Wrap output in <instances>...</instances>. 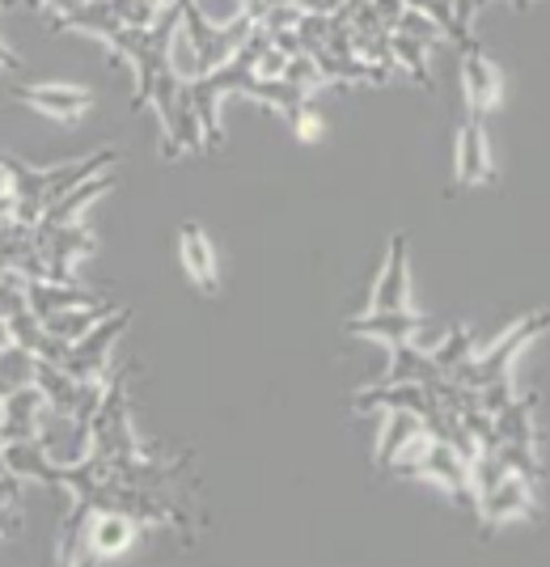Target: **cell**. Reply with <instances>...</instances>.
I'll return each mask as SVG.
<instances>
[{
	"label": "cell",
	"instance_id": "6",
	"mask_svg": "<svg viewBox=\"0 0 550 567\" xmlns=\"http://www.w3.org/2000/svg\"><path fill=\"white\" fill-rule=\"evenodd\" d=\"M496 183V157L487 141V118L461 106V127H457V162H454V187L475 190Z\"/></svg>",
	"mask_w": 550,
	"mask_h": 567
},
{
	"label": "cell",
	"instance_id": "21",
	"mask_svg": "<svg viewBox=\"0 0 550 567\" xmlns=\"http://www.w3.org/2000/svg\"><path fill=\"white\" fill-rule=\"evenodd\" d=\"M390 69L394 72L407 69L428 94H436V76H432V69H428V48H424V43H411L403 34H394V39H390Z\"/></svg>",
	"mask_w": 550,
	"mask_h": 567
},
{
	"label": "cell",
	"instance_id": "17",
	"mask_svg": "<svg viewBox=\"0 0 550 567\" xmlns=\"http://www.w3.org/2000/svg\"><path fill=\"white\" fill-rule=\"evenodd\" d=\"M419 432H424V424H419L415 411H385L382 436H377V453H373L377 471H390V462L398 457V450L407 445L411 436H419Z\"/></svg>",
	"mask_w": 550,
	"mask_h": 567
},
{
	"label": "cell",
	"instance_id": "29",
	"mask_svg": "<svg viewBox=\"0 0 550 567\" xmlns=\"http://www.w3.org/2000/svg\"><path fill=\"white\" fill-rule=\"evenodd\" d=\"M0 69H9V72H22V60L13 55V48L0 39Z\"/></svg>",
	"mask_w": 550,
	"mask_h": 567
},
{
	"label": "cell",
	"instance_id": "11",
	"mask_svg": "<svg viewBox=\"0 0 550 567\" xmlns=\"http://www.w3.org/2000/svg\"><path fill=\"white\" fill-rule=\"evenodd\" d=\"M411 306V237L398 229L385 246L382 276L373 284L369 309H407Z\"/></svg>",
	"mask_w": 550,
	"mask_h": 567
},
{
	"label": "cell",
	"instance_id": "12",
	"mask_svg": "<svg viewBox=\"0 0 550 567\" xmlns=\"http://www.w3.org/2000/svg\"><path fill=\"white\" fill-rule=\"evenodd\" d=\"M18 102L72 127V123H81L94 111V90H85V85H22Z\"/></svg>",
	"mask_w": 550,
	"mask_h": 567
},
{
	"label": "cell",
	"instance_id": "20",
	"mask_svg": "<svg viewBox=\"0 0 550 567\" xmlns=\"http://www.w3.org/2000/svg\"><path fill=\"white\" fill-rule=\"evenodd\" d=\"M115 306H106V301H94V306H76V309H60V313H51V318H39L43 327H48L51 339H60V343H72V339H81V334L94 327L97 318H106Z\"/></svg>",
	"mask_w": 550,
	"mask_h": 567
},
{
	"label": "cell",
	"instance_id": "13",
	"mask_svg": "<svg viewBox=\"0 0 550 567\" xmlns=\"http://www.w3.org/2000/svg\"><path fill=\"white\" fill-rule=\"evenodd\" d=\"M178 259L187 267V280L199 288V292H216L220 288V259H216V246L204 225L187 220L178 229Z\"/></svg>",
	"mask_w": 550,
	"mask_h": 567
},
{
	"label": "cell",
	"instance_id": "8",
	"mask_svg": "<svg viewBox=\"0 0 550 567\" xmlns=\"http://www.w3.org/2000/svg\"><path fill=\"white\" fill-rule=\"evenodd\" d=\"M34 441L43 445L55 466H76L94 453V436H90V424L76 420L72 411H43L39 415V427H34Z\"/></svg>",
	"mask_w": 550,
	"mask_h": 567
},
{
	"label": "cell",
	"instance_id": "22",
	"mask_svg": "<svg viewBox=\"0 0 550 567\" xmlns=\"http://www.w3.org/2000/svg\"><path fill=\"white\" fill-rule=\"evenodd\" d=\"M470 348H475V331L470 327H445V331L436 334V343L428 348V355L440 373H449L457 360L470 355Z\"/></svg>",
	"mask_w": 550,
	"mask_h": 567
},
{
	"label": "cell",
	"instance_id": "1",
	"mask_svg": "<svg viewBox=\"0 0 550 567\" xmlns=\"http://www.w3.org/2000/svg\"><path fill=\"white\" fill-rule=\"evenodd\" d=\"M178 18H183V4H169V9H162L153 22L123 25V30H115V34L102 39V43L111 48V55L123 60V64L132 69V76H136L132 111H144V106H148L157 76L166 72V48H169V34H174Z\"/></svg>",
	"mask_w": 550,
	"mask_h": 567
},
{
	"label": "cell",
	"instance_id": "10",
	"mask_svg": "<svg viewBox=\"0 0 550 567\" xmlns=\"http://www.w3.org/2000/svg\"><path fill=\"white\" fill-rule=\"evenodd\" d=\"M141 520L120 513V508H97L85 525V559H120L141 538Z\"/></svg>",
	"mask_w": 550,
	"mask_h": 567
},
{
	"label": "cell",
	"instance_id": "27",
	"mask_svg": "<svg viewBox=\"0 0 550 567\" xmlns=\"http://www.w3.org/2000/svg\"><path fill=\"white\" fill-rule=\"evenodd\" d=\"M13 534H22V513L13 499H0V538H13Z\"/></svg>",
	"mask_w": 550,
	"mask_h": 567
},
{
	"label": "cell",
	"instance_id": "23",
	"mask_svg": "<svg viewBox=\"0 0 550 567\" xmlns=\"http://www.w3.org/2000/svg\"><path fill=\"white\" fill-rule=\"evenodd\" d=\"M394 34H403L411 43H424V48H436V43H445V34H440V25L432 22L428 13H419V9H403L398 13V22H394Z\"/></svg>",
	"mask_w": 550,
	"mask_h": 567
},
{
	"label": "cell",
	"instance_id": "31",
	"mask_svg": "<svg viewBox=\"0 0 550 567\" xmlns=\"http://www.w3.org/2000/svg\"><path fill=\"white\" fill-rule=\"evenodd\" d=\"M0 4H13V0H0Z\"/></svg>",
	"mask_w": 550,
	"mask_h": 567
},
{
	"label": "cell",
	"instance_id": "19",
	"mask_svg": "<svg viewBox=\"0 0 550 567\" xmlns=\"http://www.w3.org/2000/svg\"><path fill=\"white\" fill-rule=\"evenodd\" d=\"M34 385L43 390V399H48L51 411H76V399H81V378L64 373L60 364H51V360H39Z\"/></svg>",
	"mask_w": 550,
	"mask_h": 567
},
{
	"label": "cell",
	"instance_id": "28",
	"mask_svg": "<svg viewBox=\"0 0 550 567\" xmlns=\"http://www.w3.org/2000/svg\"><path fill=\"white\" fill-rule=\"evenodd\" d=\"M297 9H305V13H339V9H347L352 0H292Z\"/></svg>",
	"mask_w": 550,
	"mask_h": 567
},
{
	"label": "cell",
	"instance_id": "26",
	"mask_svg": "<svg viewBox=\"0 0 550 567\" xmlns=\"http://www.w3.org/2000/svg\"><path fill=\"white\" fill-rule=\"evenodd\" d=\"M482 0H454V22H457V34L461 39H470L475 34V13H479Z\"/></svg>",
	"mask_w": 550,
	"mask_h": 567
},
{
	"label": "cell",
	"instance_id": "32",
	"mask_svg": "<svg viewBox=\"0 0 550 567\" xmlns=\"http://www.w3.org/2000/svg\"><path fill=\"white\" fill-rule=\"evenodd\" d=\"M521 4H526V0H521Z\"/></svg>",
	"mask_w": 550,
	"mask_h": 567
},
{
	"label": "cell",
	"instance_id": "25",
	"mask_svg": "<svg viewBox=\"0 0 550 567\" xmlns=\"http://www.w3.org/2000/svg\"><path fill=\"white\" fill-rule=\"evenodd\" d=\"M288 127H292V136H297L301 144H318V141H322V132H326V118L318 115V106L310 102L301 115L288 123Z\"/></svg>",
	"mask_w": 550,
	"mask_h": 567
},
{
	"label": "cell",
	"instance_id": "2",
	"mask_svg": "<svg viewBox=\"0 0 550 567\" xmlns=\"http://www.w3.org/2000/svg\"><path fill=\"white\" fill-rule=\"evenodd\" d=\"M542 331H547V309H533V313H526L521 322H512L487 352H479V355L470 352L466 360H457L445 378L457 381L461 390H482V385H491V381H508L512 378L517 355L526 352Z\"/></svg>",
	"mask_w": 550,
	"mask_h": 567
},
{
	"label": "cell",
	"instance_id": "5",
	"mask_svg": "<svg viewBox=\"0 0 550 567\" xmlns=\"http://www.w3.org/2000/svg\"><path fill=\"white\" fill-rule=\"evenodd\" d=\"M475 513H479L482 529H500L508 520H529L538 513V483L517 471H504L487 492L475 496Z\"/></svg>",
	"mask_w": 550,
	"mask_h": 567
},
{
	"label": "cell",
	"instance_id": "7",
	"mask_svg": "<svg viewBox=\"0 0 550 567\" xmlns=\"http://www.w3.org/2000/svg\"><path fill=\"white\" fill-rule=\"evenodd\" d=\"M504 102V76L496 69V60L482 51V43L470 34L461 43V106L475 115L491 118Z\"/></svg>",
	"mask_w": 550,
	"mask_h": 567
},
{
	"label": "cell",
	"instance_id": "15",
	"mask_svg": "<svg viewBox=\"0 0 550 567\" xmlns=\"http://www.w3.org/2000/svg\"><path fill=\"white\" fill-rule=\"evenodd\" d=\"M0 457H4V466L18 474L22 483H43V487H51V471H55V462L43 453V445H39L34 436H22V441H0Z\"/></svg>",
	"mask_w": 550,
	"mask_h": 567
},
{
	"label": "cell",
	"instance_id": "14",
	"mask_svg": "<svg viewBox=\"0 0 550 567\" xmlns=\"http://www.w3.org/2000/svg\"><path fill=\"white\" fill-rule=\"evenodd\" d=\"M48 411V399L39 385H22V390H9L0 399V441H22V436H34L39 427V415Z\"/></svg>",
	"mask_w": 550,
	"mask_h": 567
},
{
	"label": "cell",
	"instance_id": "16",
	"mask_svg": "<svg viewBox=\"0 0 550 567\" xmlns=\"http://www.w3.org/2000/svg\"><path fill=\"white\" fill-rule=\"evenodd\" d=\"M440 378H445V373L432 364V355L424 352V348H415V343H394V348H390V369H385L382 385H394V381L436 385Z\"/></svg>",
	"mask_w": 550,
	"mask_h": 567
},
{
	"label": "cell",
	"instance_id": "24",
	"mask_svg": "<svg viewBox=\"0 0 550 567\" xmlns=\"http://www.w3.org/2000/svg\"><path fill=\"white\" fill-rule=\"evenodd\" d=\"M407 4H411V9H419V13H428L432 22L440 25V34H445V39H454L457 48L466 43V39L457 34V22H454V0H407Z\"/></svg>",
	"mask_w": 550,
	"mask_h": 567
},
{
	"label": "cell",
	"instance_id": "3",
	"mask_svg": "<svg viewBox=\"0 0 550 567\" xmlns=\"http://www.w3.org/2000/svg\"><path fill=\"white\" fill-rule=\"evenodd\" d=\"M127 322H132V309H111L106 318H97L90 331L81 334V339H72L69 348H64L60 369L72 373V378H106L111 352H115L120 334L127 331Z\"/></svg>",
	"mask_w": 550,
	"mask_h": 567
},
{
	"label": "cell",
	"instance_id": "4",
	"mask_svg": "<svg viewBox=\"0 0 550 567\" xmlns=\"http://www.w3.org/2000/svg\"><path fill=\"white\" fill-rule=\"evenodd\" d=\"M394 474H403V478H428V483H440L454 504L461 508H475V487H470V462L461 457V453L449 445V441H432L424 445L419 457H411L403 466H394Z\"/></svg>",
	"mask_w": 550,
	"mask_h": 567
},
{
	"label": "cell",
	"instance_id": "30",
	"mask_svg": "<svg viewBox=\"0 0 550 567\" xmlns=\"http://www.w3.org/2000/svg\"><path fill=\"white\" fill-rule=\"evenodd\" d=\"M0 190H9V153H0Z\"/></svg>",
	"mask_w": 550,
	"mask_h": 567
},
{
	"label": "cell",
	"instance_id": "18",
	"mask_svg": "<svg viewBox=\"0 0 550 567\" xmlns=\"http://www.w3.org/2000/svg\"><path fill=\"white\" fill-rule=\"evenodd\" d=\"M34 373H39V355L22 348L18 339H4L0 343V399L9 390H22V385H34Z\"/></svg>",
	"mask_w": 550,
	"mask_h": 567
},
{
	"label": "cell",
	"instance_id": "9",
	"mask_svg": "<svg viewBox=\"0 0 550 567\" xmlns=\"http://www.w3.org/2000/svg\"><path fill=\"white\" fill-rule=\"evenodd\" d=\"M432 327L428 313H419V309H364L356 318H347L343 322V331L347 334H360V339H377L385 348H394V343H415L419 334Z\"/></svg>",
	"mask_w": 550,
	"mask_h": 567
}]
</instances>
